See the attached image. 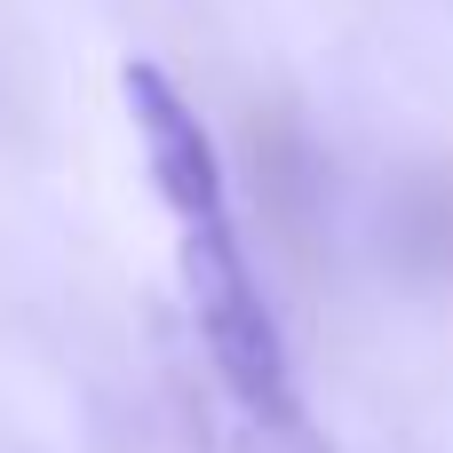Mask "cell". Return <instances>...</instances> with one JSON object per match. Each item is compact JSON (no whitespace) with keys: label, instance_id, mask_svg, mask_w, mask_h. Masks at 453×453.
Listing matches in <instances>:
<instances>
[{"label":"cell","instance_id":"6da1fadb","mask_svg":"<svg viewBox=\"0 0 453 453\" xmlns=\"http://www.w3.org/2000/svg\"><path fill=\"white\" fill-rule=\"evenodd\" d=\"M127 111H135V135H143V167L175 215V255H183V303H191V334L215 366V382L231 390V406L263 430V438H287L303 446L311 422H303V390H295V366H287V334L263 303V279L239 247V223H231V191H223V159H215V135L207 119L183 104V88L151 64L127 72Z\"/></svg>","mask_w":453,"mask_h":453}]
</instances>
